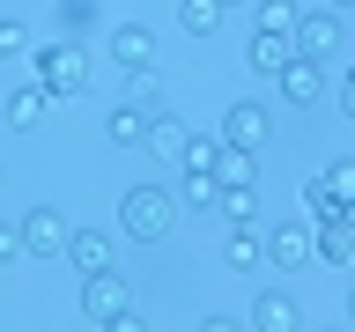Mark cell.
<instances>
[{
  "mask_svg": "<svg viewBox=\"0 0 355 332\" xmlns=\"http://www.w3.org/2000/svg\"><path fill=\"white\" fill-rule=\"evenodd\" d=\"M244 59H252V74H282V66L296 59V37H274V30H259V37H252V52H244Z\"/></svg>",
  "mask_w": 355,
  "mask_h": 332,
  "instance_id": "obj_14",
  "label": "cell"
},
{
  "mask_svg": "<svg viewBox=\"0 0 355 332\" xmlns=\"http://www.w3.org/2000/svg\"><path fill=\"white\" fill-rule=\"evenodd\" d=\"M274 89H282V104L311 111V104H326V66L318 59H288L282 74H274Z\"/></svg>",
  "mask_w": 355,
  "mask_h": 332,
  "instance_id": "obj_6",
  "label": "cell"
},
{
  "mask_svg": "<svg viewBox=\"0 0 355 332\" xmlns=\"http://www.w3.org/2000/svg\"><path fill=\"white\" fill-rule=\"evenodd\" d=\"M148 118H155V111H141V104H119V111L104 118V140H111V148H148Z\"/></svg>",
  "mask_w": 355,
  "mask_h": 332,
  "instance_id": "obj_11",
  "label": "cell"
},
{
  "mask_svg": "<svg viewBox=\"0 0 355 332\" xmlns=\"http://www.w3.org/2000/svg\"><path fill=\"white\" fill-rule=\"evenodd\" d=\"M215 177H222V185H259V155H252V148H222L215 155Z\"/></svg>",
  "mask_w": 355,
  "mask_h": 332,
  "instance_id": "obj_19",
  "label": "cell"
},
{
  "mask_svg": "<svg viewBox=\"0 0 355 332\" xmlns=\"http://www.w3.org/2000/svg\"><path fill=\"white\" fill-rule=\"evenodd\" d=\"M15 229H22V251H30V259H60V251H67V237H74V229L60 221V207H30Z\"/></svg>",
  "mask_w": 355,
  "mask_h": 332,
  "instance_id": "obj_4",
  "label": "cell"
},
{
  "mask_svg": "<svg viewBox=\"0 0 355 332\" xmlns=\"http://www.w3.org/2000/svg\"><path fill=\"white\" fill-rule=\"evenodd\" d=\"M119 310H133L126 273H82V317L89 325H104V317H119Z\"/></svg>",
  "mask_w": 355,
  "mask_h": 332,
  "instance_id": "obj_3",
  "label": "cell"
},
{
  "mask_svg": "<svg viewBox=\"0 0 355 332\" xmlns=\"http://www.w3.org/2000/svg\"><path fill=\"white\" fill-rule=\"evenodd\" d=\"M333 52H340V15H333V8H304V22H296V59L326 66Z\"/></svg>",
  "mask_w": 355,
  "mask_h": 332,
  "instance_id": "obj_5",
  "label": "cell"
},
{
  "mask_svg": "<svg viewBox=\"0 0 355 332\" xmlns=\"http://www.w3.org/2000/svg\"><path fill=\"white\" fill-rule=\"evenodd\" d=\"M200 332H237V317H200Z\"/></svg>",
  "mask_w": 355,
  "mask_h": 332,
  "instance_id": "obj_31",
  "label": "cell"
},
{
  "mask_svg": "<svg viewBox=\"0 0 355 332\" xmlns=\"http://www.w3.org/2000/svg\"><path fill=\"white\" fill-rule=\"evenodd\" d=\"M318 185H326V192L340 199V207H355V155H340V163H333V170L318 177Z\"/></svg>",
  "mask_w": 355,
  "mask_h": 332,
  "instance_id": "obj_23",
  "label": "cell"
},
{
  "mask_svg": "<svg viewBox=\"0 0 355 332\" xmlns=\"http://www.w3.org/2000/svg\"><path fill=\"white\" fill-rule=\"evenodd\" d=\"M340 111L355 118V74H340Z\"/></svg>",
  "mask_w": 355,
  "mask_h": 332,
  "instance_id": "obj_30",
  "label": "cell"
},
{
  "mask_svg": "<svg viewBox=\"0 0 355 332\" xmlns=\"http://www.w3.org/2000/svg\"><path fill=\"white\" fill-rule=\"evenodd\" d=\"M185 207H200V214L222 207V177L215 170H185Z\"/></svg>",
  "mask_w": 355,
  "mask_h": 332,
  "instance_id": "obj_22",
  "label": "cell"
},
{
  "mask_svg": "<svg viewBox=\"0 0 355 332\" xmlns=\"http://www.w3.org/2000/svg\"><path fill=\"white\" fill-rule=\"evenodd\" d=\"M185 140H193L185 118H148V148L163 155V163H185Z\"/></svg>",
  "mask_w": 355,
  "mask_h": 332,
  "instance_id": "obj_17",
  "label": "cell"
},
{
  "mask_svg": "<svg viewBox=\"0 0 355 332\" xmlns=\"http://www.w3.org/2000/svg\"><path fill=\"white\" fill-rule=\"evenodd\" d=\"M222 8H237V0H222Z\"/></svg>",
  "mask_w": 355,
  "mask_h": 332,
  "instance_id": "obj_34",
  "label": "cell"
},
{
  "mask_svg": "<svg viewBox=\"0 0 355 332\" xmlns=\"http://www.w3.org/2000/svg\"><path fill=\"white\" fill-rule=\"evenodd\" d=\"M252 332H304V303L288 288H259L252 295Z\"/></svg>",
  "mask_w": 355,
  "mask_h": 332,
  "instance_id": "obj_7",
  "label": "cell"
},
{
  "mask_svg": "<svg viewBox=\"0 0 355 332\" xmlns=\"http://www.w3.org/2000/svg\"><path fill=\"white\" fill-rule=\"evenodd\" d=\"M178 229V199L163 192V185H133L126 199H119V237L133 243H163Z\"/></svg>",
  "mask_w": 355,
  "mask_h": 332,
  "instance_id": "obj_2",
  "label": "cell"
},
{
  "mask_svg": "<svg viewBox=\"0 0 355 332\" xmlns=\"http://www.w3.org/2000/svg\"><path fill=\"white\" fill-rule=\"evenodd\" d=\"M111 59L119 66H148L155 59V30L148 22H119V30H111Z\"/></svg>",
  "mask_w": 355,
  "mask_h": 332,
  "instance_id": "obj_12",
  "label": "cell"
},
{
  "mask_svg": "<svg viewBox=\"0 0 355 332\" xmlns=\"http://www.w3.org/2000/svg\"><path fill=\"white\" fill-rule=\"evenodd\" d=\"M30 82L52 96V104H67V96H82L89 89V52L82 44H30Z\"/></svg>",
  "mask_w": 355,
  "mask_h": 332,
  "instance_id": "obj_1",
  "label": "cell"
},
{
  "mask_svg": "<svg viewBox=\"0 0 355 332\" xmlns=\"http://www.w3.org/2000/svg\"><path fill=\"white\" fill-rule=\"evenodd\" d=\"M222 214H230V229H252L259 221V185H222Z\"/></svg>",
  "mask_w": 355,
  "mask_h": 332,
  "instance_id": "obj_18",
  "label": "cell"
},
{
  "mask_svg": "<svg viewBox=\"0 0 355 332\" xmlns=\"http://www.w3.org/2000/svg\"><path fill=\"white\" fill-rule=\"evenodd\" d=\"M104 332H148V317L141 310H119V317H104Z\"/></svg>",
  "mask_w": 355,
  "mask_h": 332,
  "instance_id": "obj_29",
  "label": "cell"
},
{
  "mask_svg": "<svg viewBox=\"0 0 355 332\" xmlns=\"http://www.w3.org/2000/svg\"><path fill=\"white\" fill-rule=\"evenodd\" d=\"M222 15H230L222 0H178V30H185V37H215Z\"/></svg>",
  "mask_w": 355,
  "mask_h": 332,
  "instance_id": "obj_16",
  "label": "cell"
},
{
  "mask_svg": "<svg viewBox=\"0 0 355 332\" xmlns=\"http://www.w3.org/2000/svg\"><path fill=\"white\" fill-rule=\"evenodd\" d=\"M44 111H52V96H44L37 82H22L15 96H8V126H15V133H30V126H44Z\"/></svg>",
  "mask_w": 355,
  "mask_h": 332,
  "instance_id": "obj_15",
  "label": "cell"
},
{
  "mask_svg": "<svg viewBox=\"0 0 355 332\" xmlns=\"http://www.w3.org/2000/svg\"><path fill=\"white\" fill-rule=\"evenodd\" d=\"M0 59H30V30L15 15H0Z\"/></svg>",
  "mask_w": 355,
  "mask_h": 332,
  "instance_id": "obj_24",
  "label": "cell"
},
{
  "mask_svg": "<svg viewBox=\"0 0 355 332\" xmlns=\"http://www.w3.org/2000/svg\"><path fill=\"white\" fill-rule=\"evenodd\" d=\"M67 259L82 266V273H111V237L104 229H74L67 237Z\"/></svg>",
  "mask_w": 355,
  "mask_h": 332,
  "instance_id": "obj_13",
  "label": "cell"
},
{
  "mask_svg": "<svg viewBox=\"0 0 355 332\" xmlns=\"http://www.w3.org/2000/svg\"><path fill=\"white\" fill-rule=\"evenodd\" d=\"M0 185H8V170H0Z\"/></svg>",
  "mask_w": 355,
  "mask_h": 332,
  "instance_id": "obj_35",
  "label": "cell"
},
{
  "mask_svg": "<svg viewBox=\"0 0 355 332\" xmlns=\"http://www.w3.org/2000/svg\"><path fill=\"white\" fill-rule=\"evenodd\" d=\"M340 8H355V0H333V15H340Z\"/></svg>",
  "mask_w": 355,
  "mask_h": 332,
  "instance_id": "obj_33",
  "label": "cell"
},
{
  "mask_svg": "<svg viewBox=\"0 0 355 332\" xmlns=\"http://www.w3.org/2000/svg\"><path fill=\"white\" fill-rule=\"evenodd\" d=\"M89 15H96V0H60V30H82Z\"/></svg>",
  "mask_w": 355,
  "mask_h": 332,
  "instance_id": "obj_28",
  "label": "cell"
},
{
  "mask_svg": "<svg viewBox=\"0 0 355 332\" xmlns=\"http://www.w3.org/2000/svg\"><path fill=\"white\" fill-rule=\"evenodd\" d=\"M15 259H30V251H22V229H15V221H0V266H15Z\"/></svg>",
  "mask_w": 355,
  "mask_h": 332,
  "instance_id": "obj_26",
  "label": "cell"
},
{
  "mask_svg": "<svg viewBox=\"0 0 355 332\" xmlns=\"http://www.w3.org/2000/svg\"><path fill=\"white\" fill-rule=\"evenodd\" d=\"M296 22H304V8H296V0H259V30H274V37H296Z\"/></svg>",
  "mask_w": 355,
  "mask_h": 332,
  "instance_id": "obj_21",
  "label": "cell"
},
{
  "mask_svg": "<svg viewBox=\"0 0 355 332\" xmlns=\"http://www.w3.org/2000/svg\"><path fill=\"white\" fill-rule=\"evenodd\" d=\"M222 259L237 266V273H252V266L266 259V237H259V229H230V243H222Z\"/></svg>",
  "mask_w": 355,
  "mask_h": 332,
  "instance_id": "obj_20",
  "label": "cell"
},
{
  "mask_svg": "<svg viewBox=\"0 0 355 332\" xmlns=\"http://www.w3.org/2000/svg\"><path fill=\"white\" fill-rule=\"evenodd\" d=\"M348 325H355V288H348Z\"/></svg>",
  "mask_w": 355,
  "mask_h": 332,
  "instance_id": "obj_32",
  "label": "cell"
},
{
  "mask_svg": "<svg viewBox=\"0 0 355 332\" xmlns=\"http://www.w3.org/2000/svg\"><path fill=\"white\" fill-rule=\"evenodd\" d=\"M311 221H282V229H266V266H282V273H296V266H311Z\"/></svg>",
  "mask_w": 355,
  "mask_h": 332,
  "instance_id": "obj_8",
  "label": "cell"
},
{
  "mask_svg": "<svg viewBox=\"0 0 355 332\" xmlns=\"http://www.w3.org/2000/svg\"><path fill=\"white\" fill-rule=\"evenodd\" d=\"M311 259H326V266H355V214L318 221V237H311Z\"/></svg>",
  "mask_w": 355,
  "mask_h": 332,
  "instance_id": "obj_10",
  "label": "cell"
},
{
  "mask_svg": "<svg viewBox=\"0 0 355 332\" xmlns=\"http://www.w3.org/2000/svg\"><path fill=\"white\" fill-rule=\"evenodd\" d=\"M266 126H274L266 104H237L230 118H222V148H252V155H259L266 148Z\"/></svg>",
  "mask_w": 355,
  "mask_h": 332,
  "instance_id": "obj_9",
  "label": "cell"
},
{
  "mask_svg": "<svg viewBox=\"0 0 355 332\" xmlns=\"http://www.w3.org/2000/svg\"><path fill=\"white\" fill-rule=\"evenodd\" d=\"M215 155H222V140H200L193 133V140H185V170H215Z\"/></svg>",
  "mask_w": 355,
  "mask_h": 332,
  "instance_id": "obj_25",
  "label": "cell"
},
{
  "mask_svg": "<svg viewBox=\"0 0 355 332\" xmlns=\"http://www.w3.org/2000/svg\"><path fill=\"white\" fill-rule=\"evenodd\" d=\"M311 214H318V221H340V214H348V207H340V199H333L326 185H311Z\"/></svg>",
  "mask_w": 355,
  "mask_h": 332,
  "instance_id": "obj_27",
  "label": "cell"
}]
</instances>
